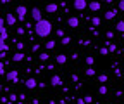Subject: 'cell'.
Masks as SVG:
<instances>
[{"label":"cell","mask_w":124,"mask_h":104,"mask_svg":"<svg viewBox=\"0 0 124 104\" xmlns=\"http://www.w3.org/2000/svg\"><path fill=\"white\" fill-rule=\"evenodd\" d=\"M35 33H36L38 37H41V38L48 37V35L52 33V23H50L48 19H40V21H36V24H35Z\"/></svg>","instance_id":"cell-1"},{"label":"cell","mask_w":124,"mask_h":104,"mask_svg":"<svg viewBox=\"0 0 124 104\" xmlns=\"http://www.w3.org/2000/svg\"><path fill=\"white\" fill-rule=\"evenodd\" d=\"M5 78H7V82H10V83H16V82H17V78H19V73L16 71V69H12V71L5 73Z\"/></svg>","instance_id":"cell-2"},{"label":"cell","mask_w":124,"mask_h":104,"mask_svg":"<svg viewBox=\"0 0 124 104\" xmlns=\"http://www.w3.org/2000/svg\"><path fill=\"white\" fill-rule=\"evenodd\" d=\"M26 12H28L26 5H19L17 9H16V14H17V19H19V21H24V18H26Z\"/></svg>","instance_id":"cell-3"},{"label":"cell","mask_w":124,"mask_h":104,"mask_svg":"<svg viewBox=\"0 0 124 104\" xmlns=\"http://www.w3.org/2000/svg\"><path fill=\"white\" fill-rule=\"evenodd\" d=\"M72 5H74L76 10H85V9L88 7V2H86V0H74Z\"/></svg>","instance_id":"cell-4"},{"label":"cell","mask_w":124,"mask_h":104,"mask_svg":"<svg viewBox=\"0 0 124 104\" xmlns=\"http://www.w3.org/2000/svg\"><path fill=\"white\" fill-rule=\"evenodd\" d=\"M31 16H33L35 23H36V21H40V19H43V18H41V10H40L38 7H33V10H31Z\"/></svg>","instance_id":"cell-5"},{"label":"cell","mask_w":124,"mask_h":104,"mask_svg":"<svg viewBox=\"0 0 124 104\" xmlns=\"http://www.w3.org/2000/svg\"><path fill=\"white\" fill-rule=\"evenodd\" d=\"M59 10V5L55 4V2H50V4H46V12L48 14H55Z\"/></svg>","instance_id":"cell-6"},{"label":"cell","mask_w":124,"mask_h":104,"mask_svg":"<svg viewBox=\"0 0 124 104\" xmlns=\"http://www.w3.org/2000/svg\"><path fill=\"white\" fill-rule=\"evenodd\" d=\"M50 85H52V87H59V85H62V78H60L59 75H54V76L50 78Z\"/></svg>","instance_id":"cell-7"},{"label":"cell","mask_w":124,"mask_h":104,"mask_svg":"<svg viewBox=\"0 0 124 104\" xmlns=\"http://www.w3.org/2000/svg\"><path fill=\"white\" fill-rule=\"evenodd\" d=\"M5 21H7V24H9V26H14V24H16V21H17V18H16L14 14L7 12V16H5Z\"/></svg>","instance_id":"cell-8"},{"label":"cell","mask_w":124,"mask_h":104,"mask_svg":"<svg viewBox=\"0 0 124 104\" xmlns=\"http://www.w3.org/2000/svg\"><path fill=\"white\" fill-rule=\"evenodd\" d=\"M67 24H69L71 28H78V26H79V19H78L76 16H71V18L67 19Z\"/></svg>","instance_id":"cell-9"},{"label":"cell","mask_w":124,"mask_h":104,"mask_svg":"<svg viewBox=\"0 0 124 104\" xmlns=\"http://www.w3.org/2000/svg\"><path fill=\"white\" fill-rule=\"evenodd\" d=\"M116 16H117V10H116V9H110V10H107V12H105V16H103V18H105L107 21H110V19H114Z\"/></svg>","instance_id":"cell-10"},{"label":"cell","mask_w":124,"mask_h":104,"mask_svg":"<svg viewBox=\"0 0 124 104\" xmlns=\"http://www.w3.org/2000/svg\"><path fill=\"white\" fill-rule=\"evenodd\" d=\"M24 85H26V88H36V87H38V82H36L35 78H28Z\"/></svg>","instance_id":"cell-11"},{"label":"cell","mask_w":124,"mask_h":104,"mask_svg":"<svg viewBox=\"0 0 124 104\" xmlns=\"http://www.w3.org/2000/svg\"><path fill=\"white\" fill-rule=\"evenodd\" d=\"M23 59H24V54H23V52H16V54L12 56V61H16V63L23 61Z\"/></svg>","instance_id":"cell-12"},{"label":"cell","mask_w":124,"mask_h":104,"mask_svg":"<svg viewBox=\"0 0 124 104\" xmlns=\"http://www.w3.org/2000/svg\"><path fill=\"white\" fill-rule=\"evenodd\" d=\"M55 59H57V63H59V64H66V61H67V56H66V54H59Z\"/></svg>","instance_id":"cell-13"},{"label":"cell","mask_w":124,"mask_h":104,"mask_svg":"<svg viewBox=\"0 0 124 104\" xmlns=\"http://www.w3.org/2000/svg\"><path fill=\"white\" fill-rule=\"evenodd\" d=\"M100 2H90V10H100Z\"/></svg>","instance_id":"cell-14"},{"label":"cell","mask_w":124,"mask_h":104,"mask_svg":"<svg viewBox=\"0 0 124 104\" xmlns=\"http://www.w3.org/2000/svg\"><path fill=\"white\" fill-rule=\"evenodd\" d=\"M45 49H46V50H52V49H55V42H54V40L45 42Z\"/></svg>","instance_id":"cell-15"},{"label":"cell","mask_w":124,"mask_h":104,"mask_svg":"<svg viewBox=\"0 0 124 104\" xmlns=\"http://www.w3.org/2000/svg\"><path fill=\"white\" fill-rule=\"evenodd\" d=\"M100 23H102V19H100L98 16H95V18L91 19V24H93V26H100Z\"/></svg>","instance_id":"cell-16"},{"label":"cell","mask_w":124,"mask_h":104,"mask_svg":"<svg viewBox=\"0 0 124 104\" xmlns=\"http://www.w3.org/2000/svg\"><path fill=\"white\" fill-rule=\"evenodd\" d=\"M116 28H117V31H121V33H124V21H119V23L116 24Z\"/></svg>","instance_id":"cell-17"},{"label":"cell","mask_w":124,"mask_h":104,"mask_svg":"<svg viewBox=\"0 0 124 104\" xmlns=\"http://www.w3.org/2000/svg\"><path fill=\"white\" fill-rule=\"evenodd\" d=\"M107 80H108V76L105 75V73H102V75H98V82H100V83H105Z\"/></svg>","instance_id":"cell-18"},{"label":"cell","mask_w":124,"mask_h":104,"mask_svg":"<svg viewBox=\"0 0 124 104\" xmlns=\"http://www.w3.org/2000/svg\"><path fill=\"white\" fill-rule=\"evenodd\" d=\"M9 47H7V43L4 42V40H0V52H5Z\"/></svg>","instance_id":"cell-19"},{"label":"cell","mask_w":124,"mask_h":104,"mask_svg":"<svg viewBox=\"0 0 124 104\" xmlns=\"http://www.w3.org/2000/svg\"><path fill=\"white\" fill-rule=\"evenodd\" d=\"M7 37H9V33H7V29H4V31H0V40H7Z\"/></svg>","instance_id":"cell-20"},{"label":"cell","mask_w":124,"mask_h":104,"mask_svg":"<svg viewBox=\"0 0 124 104\" xmlns=\"http://www.w3.org/2000/svg\"><path fill=\"white\" fill-rule=\"evenodd\" d=\"M85 73H86V76H93V75H95V69H93V68L90 66V68H88V69H86Z\"/></svg>","instance_id":"cell-21"},{"label":"cell","mask_w":124,"mask_h":104,"mask_svg":"<svg viewBox=\"0 0 124 104\" xmlns=\"http://www.w3.org/2000/svg\"><path fill=\"white\" fill-rule=\"evenodd\" d=\"M4 29H5V19L0 18V31H4Z\"/></svg>","instance_id":"cell-22"},{"label":"cell","mask_w":124,"mask_h":104,"mask_svg":"<svg viewBox=\"0 0 124 104\" xmlns=\"http://www.w3.org/2000/svg\"><path fill=\"white\" fill-rule=\"evenodd\" d=\"M93 63H95V59H93L91 56H88V57H86V64H88V66H91Z\"/></svg>","instance_id":"cell-23"},{"label":"cell","mask_w":124,"mask_h":104,"mask_svg":"<svg viewBox=\"0 0 124 104\" xmlns=\"http://www.w3.org/2000/svg\"><path fill=\"white\" fill-rule=\"evenodd\" d=\"M40 59H41V61H46V59H48V52H41L40 54Z\"/></svg>","instance_id":"cell-24"},{"label":"cell","mask_w":124,"mask_h":104,"mask_svg":"<svg viewBox=\"0 0 124 104\" xmlns=\"http://www.w3.org/2000/svg\"><path fill=\"white\" fill-rule=\"evenodd\" d=\"M98 92H100L102 95H105V94H107V87H105V85H102V87L98 88Z\"/></svg>","instance_id":"cell-25"},{"label":"cell","mask_w":124,"mask_h":104,"mask_svg":"<svg viewBox=\"0 0 124 104\" xmlns=\"http://www.w3.org/2000/svg\"><path fill=\"white\" fill-rule=\"evenodd\" d=\"M100 54H102V56H107V54H108V47H102V49H100Z\"/></svg>","instance_id":"cell-26"},{"label":"cell","mask_w":124,"mask_h":104,"mask_svg":"<svg viewBox=\"0 0 124 104\" xmlns=\"http://www.w3.org/2000/svg\"><path fill=\"white\" fill-rule=\"evenodd\" d=\"M62 43H64V45H69V43H71V38H69V37H64V38H62Z\"/></svg>","instance_id":"cell-27"},{"label":"cell","mask_w":124,"mask_h":104,"mask_svg":"<svg viewBox=\"0 0 124 104\" xmlns=\"http://www.w3.org/2000/svg\"><path fill=\"white\" fill-rule=\"evenodd\" d=\"M0 75H5V66H4L2 61H0Z\"/></svg>","instance_id":"cell-28"},{"label":"cell","mask_w":124,"mask_h":104,"mask_svg":"<svg viewBox=\"0 0 124 104\" xmlns=\"http://www.w3.org/2000/svg\"><path fill=\"white\" fill-rule=\"evenodd\" d=\"M117 50V47L114 45V43H110V45H108V52H116Z\"/></svg>","instance_id":"cell-29"},{"label":"cell","mask_w":124,"mask_h":104,"mask_svg":"<svg viewBox=\"0 0 124 104\" xmlns=\"http://www.w3.org/2000/svg\"><path fill=\"white\" fill-rule=\"evenodd\" d=\"M76 104H86V102H85V99L79 97V99H76Z\"/></svg>","instance_id":"cell-30"},{"label":"cell","mask_w":124,"mask_h":104,"mask_svg":"<svg viewBox=\"0 0 124 104\" xmlns=\"http://www.w3.org/2000/svg\"><path fill=\"white\" fill-rule=\"evenodd\" d=\"M119 9L124 10V0H119Z\"/></svg>","instance_id":"cell-31"},{"label":"cell","mask_w":124,"mask_h":104,"mask_svg":"<svg viewBox=\"0 0 124 104\" xmlns=\"http://www.w3.org/2000/svg\"><path fill=\"white\" fill-rule=\"evenodd\" d=\"M40 50V45H38V43H35V45H33V52H38Z\"/></svg>","instance_id":"cell-32"},{"label":"cell","mask_w":124,"mask_h":104,"mask_svg":"<svg viewBox=\"0 0 124 104\" xmlns=\"http://www.w3.org/2000/svg\"><path fill=\"white\" fill-rule=\"evenodd\" d=\"M85 102L90 104V102H91V97H90V95H85Z\"/></svg>","instance_id":"cell-33"},{"label":"cell","mask_w":124,"mask_h":104,"mask_svg":"<svg viewBox=\"0 0 124 104\" xmlns=\"http://www.w3.org/2000/svg\"><path fill=\"white\" fill-rule=\"evenodd\" d=\"M23 47H24V43H23V42H17V49L23 50Z\"/></svg>","instance_id":"cell-34"},{"label":"cell","mask_w":124,"mask_h":104,"mask_svg":"<svg viewBox=\"0 0 124 104\" xmlns=\"http://www.w3.org/2000/svg\"><path fill=\"white\" fill-rule=\"evenodd\" d=\"M57 35L59 37H64V29H57Z\"/></svg>","instance_id":"cell-35"},{"label":"cell","mask_w":124,"mask_h":104,"mask_svg":"<svg viewBox=\"0 0 124 104\" xmlns=\"http://www.w3.org/2000/svg\"><path fill=\"white\" fill-rule=\"evenodd\" d=\"M103 2H112V0H103Z\"/></svg>","instance_id":"cell-36"},{"label":"cell","mask_w":124,"mask_h":104,"mask_svg":"<svg viewBox=\"0 0 124 104\" xmlns=\"http://www.w3.org/2000/svg\"><path fill=\"white\" fill-rule=\"evenodd\" d=\"M26 104H31V102H26Z\"/></svg>","instance_id":"cell-37"},{"label":"cell","mask_w":124,"mask_h":104,"mask_svg":"<svg viewBox=\"0 0 124 104\" xmlns=\"http://www.w3.org/2000/svg\"><path fill=\"white\" fill-rule=\"evenodd\" d=\"M0 7H2V4H0Z\"/></svg>","instance_id":"cell-38"}]
</instances>
